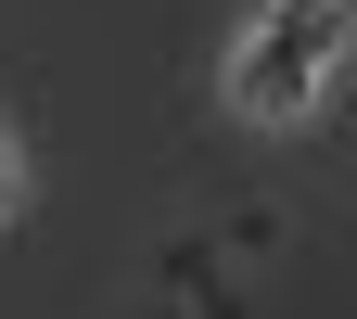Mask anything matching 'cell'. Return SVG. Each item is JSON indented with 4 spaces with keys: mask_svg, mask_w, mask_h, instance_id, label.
Returning a JSON list of instances; mask_svg holds the SVG:
<instances>
[{
    "mask_svg": "<svg viewBox=\"0 0 357 319\" xmlns=\"http://www.w3.org/2000/svg\"><path fill=\"white\" fill-rule=\"evenodd\" d=\"M344 64V0H268L230 52V103L243 115H306Z\"/></svg>",
    "mask_w": 357,
    "mask_h": 319,
    "instance_id": "6da1fadb",
    "label": "cell"
},
{
    "mask_svg": "<svg viewBox=\"0 0 357 319\" xmlns=\"http://www.w3.org/2000/svg\"><path fill=\"white\" fill-rule=\"evenodd\" d=\"M13 205H26V192H13V154H0V217H13Z\"/></svg>",
    "mask_w": 357,
    "mask_h": 319,
    "instance_id": "7a4b0ae2",
    "label": "cell"
}]
</instances>
